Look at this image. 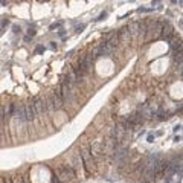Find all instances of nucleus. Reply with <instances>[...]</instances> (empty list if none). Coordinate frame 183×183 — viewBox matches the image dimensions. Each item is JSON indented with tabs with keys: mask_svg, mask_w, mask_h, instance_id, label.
Segmentation results:
<instances>
[{
	"mask_svg": "<svg viewBox=\"0 0 183 183\" xmlns=\"http://www.w3.org/2000/svg\"><path fill=\"white\" fill-rule=\"evenodd\" d=\"M92 67V57L90 55H83L78 61V67L73 69V73H75V80H81L84 78L87 73L90 72Z\"/></svg>",
	"mask_w": 183,
	"mask_h": 183,
	"instance_id": "1",
	"label": "nucleus"
},
{
	"mask_svg": "<svg viewBox=\"0 0 183 183\" xmlns=\"http://www.w3.org/2000/svg\"><path fill=\"white\" fill-rule=\"evenodd\" d=\"M81 156H83V160H84L87 172L93 171L95 169V160H93V156H92V148H89L87 145H84L83 146V151H81Z\"/></svg>",
	"mask_w": 183,
	"mask_h": 183,
	"instance_id": "2",
	"label": "nucleus"
},
{
	"mask_svg": "<svg viewBox=\"0 0 183 183\" xmlns=\"http://www.w3.org/2000/svg\"><path fill=\"white\" fill-rule=\"evenodd\" d=\"M31 102L34 105V110H35V115L40 116V115H44L47 112V107H46V99L40 98V96H34L31 98Z\"/></svg>",
	"mask_w": 183,
	"mask_h": 183,
	"instance_id": "3",
	"label": "nucleus"
},
{
	"mask_svg": "<svg viewBox=\"0 0 183 183\" xmlns=\"http://www.w3.org/2000/svg\"><path fill=\"white\" fill-rule=\"evenodd\" d=\"M172 35H174V28H172L168 21H163L162 29H160V37H159V38H162V40H165V41H171Z\"/></svg>",
	"mask_w": 183,
	"mask_h": 183,
	"instance_id": "4",
	"label": "nucleus"
},
{
	"mask_svg": "<svg viewBox=\"0 0 183 183\" xmlns=\"http://www.w3.org/2000/svg\"><path fill=\"white\" fill-rule=\"evenodd\" d=\"M14 116L21 121L26 122V112H25V104H14Z\"/></svg>",
	"mask_w": 183,
	"mask_h": 183,
	"instance_id": "5",
	"label": "nucleus"
},
{
	"mask_svg": "<svg viewBox=\"0 0 183 183\" xmlns=\"http://www.w3.org/2000/svg\"><path fill=\"white\" fill-rule=\"evenodd\" d=\"M46 107H49V108H52V110H60V108L63 107V102H61L55 95H51V96L47 98V101H46Z\"/></svg>",
	"mask_w": 183,
	"mask_h": 183,
	"instance_id": "6",
	"label": "nucleus"
},
{
	"mask_svg": "<svg viewBox=\"0 0 183 183\" xmlns=\"http://www.w3.org/2000/svg\"><path fill=\"white\" fill-rule=\"evenodd\" d=\"M25 112H26V122H31V121H34V119L37 118L35 110H34V105H32L31 99L25 104Z\"/></svg>",
	"mask_w": 183,
	"mask_h": 183,
	"instance_id": "7",
	"label": "nucleus"
},
{
	"mask_svg": "<svg viewBox=\"0 0 183 183\" xmlns=\"http://www.w3.org/2000/svg\"><path fill=\"white\" fill-rule=\"evenodd\" d=\"M171 49H172V51H177V52H180V49H181V43H180V40H177V41H172V43H171Z\"/></svg>",
	"mask_w": 183,
	"mask_h": 183,
	"instance_id": "8",
	"label": "nucleus"
},
{
	"mask_svg": "<svg viewBox=\"0 0 183 183\" xmlns=\"http://www.w3.org/2000/svg\"><path fill=\"white\" fill-rule=\"evenodd\" d=\"M14 180V183H26L25 180H23V177H20V175H17L15 178H12Z\"/></svg>",
	"mask_w": 183,
	"mask_h": 183,
	"instance_id": "9",
	"label": "nucleus"
},
{
	"mask_svg": "<svg viewBox=\"0 0 183 183\" xmlns=\"http://www.w3.org/2000/svg\"><path fill=\"white\" fill-rule=\"evenodd\" d=\"M43 52H44V46H37L35 54H43Z\"/></svg>",
	"mask_w": 183,
	"mask_h": 183,
	"instance_id": "10",
	"label": "nucleus"
},
{
	"mask_svg": "<svg viewBox=\"0 0 183 183\" xmlns=\"http://www.w3.org/2000/svg\"><path fill=\"white\" fill-rule=\"evenodd\" d=\"M61 26V21H58V23H54V25H51V31H54V29H58Z\"/></svg>",
	"mask_w": 183,
	"mask_h": 183,
	"instance_id": "11",
	"label": "nucleus"
},
{
	"mask_svg": "<svg viewBox=\"0 0 183 183\" xmlns=\"http://www.w3.org/2000/svg\"><path fill=\"white\" fill-rule=\"evenodd\" d=\"M12 29H14V34H20V32H21L20 26H17V25H14V26H12Z\"/></svg>",
	"mask_w": 183,
	"mask_h": 183,
	"instance_id": "12",
	"label": "nucleus"
},
{
	"mask_svg": "<svg viewBox=\"0 0 183 183\" xmlns=\"http://www.w3.org/2000/svg\"><path fill=\"white\" fill-rule=\"evenodd\" d=\"M3 119H5V115H3V107L0 105V122H2Z\"/></svg>",
	"mask_w": 183,
	"mask_h": 183,
	"instance_id": "13",
	"label": "nucleus"
},
{
	"mask_svg": "<svg viewBox=\"0 0 183 183\" xmlns=\"http://www.w3.org/2000/svg\"><path fill=\"white\" fill-rule=\"evenodd\" d=\"M28 34H29V35H28L29 38H32V37H34V35H35L37 32H35V29H29V31H28Z\"/></svg>",
	"mask_w": 183,
	"mask_h": 183,
	"instance_id": "14",
	"label": "nucleus"
},
{
	"mask_svg": "<svg viewBox=\"0 0 183 183\" xmlns=\"http://www.w3.org/2000/svg\"><path fill=\"white\" fill-rule=\"evenodd\" d=\"M105 17H107V12H102V14L96 18V21H99V20H102V18H105Z\"/></svg>",
	"mask_w": 183,
	"mask_h": 183,
	"instance_id": "15",
	"label": "nucleus"
},
{
	"mask_svg": "<svg viewBox=\"0 0 183 183\" xmlns=\"http://www.w3.org/2000/svg\"><path fill=\"white\" fill-rule=\"evenodd\" d=\"M3 181H5V183H14V180H12L11 177H5V178H3Z\"/></svg>",
	"mask_w": 183,
	"mask_h": 183,
	"instance_id": "16",
	"label": "nucleus"
},
{
	"mask_svg": "<svg viewBox=\"0 0 183 183\" xmlns=\"http://www.w3.org/2000/svg\"><path fill=\"white\" fill-rule=\"evenodd\" d=\"M84 28H86V25L83 23V25H80V26L77 28V31H78V32H83V29H84Z\"/></svg>",
	"mask_w": 183,
	"mask_h": 183,
	"instance_id": "17",
	"label": "nucleus"
},
{
	"mask_svg": "<svg viewBox=\"0 0 183 183\" xmlns=\"http://www.w3.org/2000/svg\"><path fill=\"white\" fill-rule=\"evenodd\" d=\"M154 140V134H148V142H153Z\"/></svg>",
	"mask_w": 183,
	"mask_h": 183,
	"instance_id": "18",
	"label": "nucleus"
},
{
	"mask_svg": "<svg viewBox=\"0 0 183 183\" xmlns=\"http://www.w3.org/2000/svg\"><path fill=\"white\" fill-rule=\"evenodd\" d=\"M180 128H181V125H180V124H178V125H175V127H174V131H178V130H180Z\"/></svg>",
	"mask_w": 183,
	"mask_h": 183,
	"instance_id": "19",
	"label": "nucleus"
},
{
	"mask_svg": "<svg viewBox=\"0 0 183 183\" xmlns=\"http://www.w3.org/2000/svg\"><path fill=\"white\" fill-rule=\"evenodd\" d=\"M51 49H54V51H55V49H57V44H55V43H51Z\"/></svg>",
	"mask_w": 183,
	"mask_h": 183,
	"instance_id": "20",
	"label": "nucleus"
}]
</instances>
